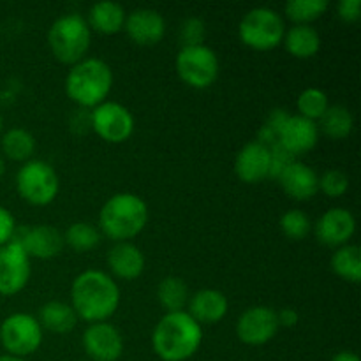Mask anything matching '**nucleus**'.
I'll list each match as a JSON object with an SVG mask.
<instances>
[{
    "label": "nucleus",
    "instance_id": "1",
    "mask_svg": "<svg viewBox=\"0 0 361 361\" xmlns=\"http://www.w3.org/2000/svg\"><path fill=\"white\" fill-rule=\"evenodd\" d=\"M120 305V288L108 274L87 270L78 275L71 288V307L87 323H104Z\"/></svg>",
    "mask_w": 361,
    "mask_h": 361
},
{
    "label": "nucleus",
    "instance_id": "2",
    "mask_svg": "<svg viewBox=\"0 0 361 361\" xmlns=\"http://www.w3.org/2000/svg\"><path fill=\"white\" fill-rule=\"evenodd\" d=\"M203 342V326L182 312L164 314L155 324L152 345L162 361H185L192 358Z\"/></svg>",
    "mask_w": 361,
    "mask_h": 361
},
{
    "label": "nucleus",
    "instance_id": "3",
    "mask_svg": "<svg viewBox=\"0 0 361 361\" xmlns=\"http://www.w3.org/2000/svg\"><path fill=\"white\" fill-rule=\"evenodd\" d=\"M148 207L143 197L133 192H118L109 197L99 212V228L115 242H127L145 229Z\"/></svg>",
    "mask_w": 361,
    "mask_h": 361
},
{
    "label": "nucleus",
    "instance_id": "4",
    "mask_svg": "<svg viewBox=\"0 0 361 361\" xmlns=\"http://www.w3.org/2000/svg\"><path fill=\"white\" fill-rule=\"evenodd\" d=\"M113 87V71L104 60L88 56L74 63L66 78V94L81 108L102 104Z\"/></svg>",
    "mask_w": 361,
    "mask_h": 361
},
{
    "label": "nucleus",
    "instance_id": "5",
    "mask_svg": "<svg viewBox=\"0 0 361 361\" xmlns=\"http://www.w3.org/2000/svg\"><path fill=\"white\" fill-rule=\"evenodd\" d=\"M92 30L87 20L76 13L56 18L48 30V44L59 62L74 66L90 49Z\"/></svg>",
    "mask_w": 361,
    "mask_h": 361
},
{
    "label": "nucleus",
    "instance_id": "6",
    "mask_svg": "<svg viewBox=\"0 0 361 361\" xmlns=\"http://www.w3.org/2000/svg\"><path fill=\"white\" fill-rule=\"evenodd\" d=\"M286 25L281 14L270 7H254L238 25L240 41L256 51H268L282 44Z\"/></svg>",
    "mask_w": 361,
    "mask_h": 361
},
{
    "label": "nucleus",
    "instance_id": "7",
    "mask_svg": "<svg viewBox=\"0 0 361 361\" xmlns=\"http://www.w3.org/2000/svg\"><path fill=\"white\" fill-rule=\"evenodd\" d=\"M60 189L59 175L51 164L39 159L25 162L16 173V190L20 197L34 207H46Z\"/></svg>",
    "mask_w": 361,
    "mask_h": 361
},
{
    "label": "nucleus",
    "instance_id": "8",
    "mask_svg": "<svg viewBox=\"0 0 361 361\" xmlns=\"http://www.w3.org/2000/svg\"><path fill=\"white\" fill-rule=\"evenodd\" d=\"M175 67L180 80L197 90L212 87L221 73L217 53L208 48L207 44L185 46L180 49L175 60Z\"/></svg>",
    "mask_w": 361,
    "mask_h": 361
},
{
    "label": "nucleus",
    "instance_id": "9",
    "mask_svg": "<svg viewBox=\"0 0 361 361\" xmlns=\"http://www.w3.org/2000/svg\"><path fill=\"white\" fill-rule=\"evenodd\" d=\"M0 342L7 355L25 358L41 348L42 328L37 317L16 312L7 316L0 324Z\"/></svg>",
    "mask_w": 361,
    "mask_h": 361
},
{
    "label": "nucleus",
    "instance_id": "10",
    "mask_svg": "<svg viewBox=\"0 0 361 361\" xmlns=\"http://www.w3.org/2000/svg\"><path fill=\"white\" fill-rule=\"evenodd\" d=\"M90 127L108 143H123L134 133V116L120 102L104 101L92 109Z\"/></svg>",
    "mask_w": 361,
    "mask_h": 361
},
{
    "label": "nucleus",
    "instance_id": "11",
    "mask_svg": "<svg viewBox=\"0 0 361 361\" xmlns=\"http://www.w3.org/2000/svg\"><path fill=\"white\" fill-rule=\"evenodd\" d=\"M11 242H16L28 257H35V259L56 257L66 245L62 233L48 224L23 226V228L16 226Z\"/></svg>",
    "mask_w": 361,
    "mask_h": 361
},
{
    "label": "nucleus",
    "instance_id": "12",
    "mask_svg": "<svg viewBox=\"0 0 361 361\" xmlns=\"http://www.w3.org/2000/svg\"><path fill=\"white\" fill-rule=\"evenodd\" d=\"M30 279V257L16 242L0 247V295L14 296Z\"/></svg>",
    "mask_w": 361,
    "mask_h": 361
},
{
    "label": "nucleus",
    "instance_id": "13",
    "mask_svg": "<svg viewBox=\"0 0 361 361\" xmlns=\"http://www.w3.org/2000/svg\"><path fill=\"white\" fill-rule=\"evenodd\" d=\"M277 310L267 305H256L247 309L236 323V335L247 345H264L279 331Z\"/></svg>",
    "mask_w": 361,
    "mask_h": 361
},
{
    "label": "nucleus",
    "instance_id": "14",
    "mask_svg": "<svg viewBox=\"0 0 361 361\" xmlns=\"http://www.w3.org/2000/svg\"><path fill=\"white\" fill-rule=\"evenodd\" d=\"M83 349L94 361H116L123 353V338L108 321L92 323L83 331Z\"/></svg>",
    "mask_w": 361,
    "mask_h": 361
},
{
    "label": "nucleus",
    "instance_id": "15",
    "mask_svg": "<svg viewBox=\"0 0 361 361\" xmlns=\"http://www.w3.org/2000/svg\"><path fill=\"white\" fill-rule=\"evenodd\" d=\"M317 240L326 247L348 245L356 231V219L348 208L335 207L324 212L314 226Z\"/></svg>",
    "mask_w": 361,
    "mask_h": 361
},
{
    "label": "nucleus",
    "instance_id": "16",
    "mask_svg": "<svg viewBox=\"0 0 361 361\" xmlns=\"http://www.w3.org/2000/svg\"><path fill=\"white\" fill-rule=\"evenodd\" d=\"M130 41L140 46H154L161 42L166 34V20L159 11L140 7L126 16L123 23Z\"/></svg>",
    "mask_w": 361,
    "mask_h": 361
},
{
    "label": "nucleus",
    "instance_id": "17",
    "mask_svg": "<svg viewBox=\"0 0 361 361\" xmlns=\"http://www.w3.org/2000/svg\"><path fill=\"white\" fill-rule=\"evenodd\" d=\"M270 148L259 141H249L235 157V173L242 182L259 183L270 178Z\"/></svg>",
    "mask_w": 361,
    "mask_h": 361
},
{
    "label": "nucleus",
    "instance_id": "18",
    "mask_svg": "<svg viewBox=\"0 0 361 361\" xmlns=\"http://www.w3.org/2000/svg\"><path fill=\"white\" fill-rule=\"evenodd\" d=\"M317 141H319L317 123L300 115H289L279 133V145L288 150L293 157L310 152L316 147Z\"/></svg>",
    "mask_w": 361,
    "mask_h": 361
},
{
    "label": "nucleus",
    "instance_id": "19",
    "mask_svg": "<svg viewBox=\"0 0 361 361\" xmlns=\"http://www.w3.org/2000/svg\"><path fill=\"white\" fill-rule=\"evenodd\" d=\"M277 180L282 190L296 201H309L319 192V176L309 164L303 162L293 161Z\"/></svg>",
    "mask_w": 361,
    "mask_h": 361
},
{
    "label": "nucleus",
    "instance_id": "20",
    "mask_svg": "<svg viewBox=\"0 0 361 361\" xmlns=\"http://www.w3.org/2000/svg\"><path fill=\"white\" fill-rule=\"evenodd\" d=\"M229 310L228 298L217 289H201L194 293L187 303V314L197 324H215L226 317Z\"/></svg>",
    "mask_w": 361,
    "mask_h": 361
},
{
    "label": "nucleus",
    "instance_id": "21",
    "mask_svg": "<svg viewBox=\"0 0 361 361\" xmlns=\"http://www.w3.org/2000/svg\"><path fill=\"white\" fill-rule=\"evenodd\" d=\"M106 263L111 274L122 281H134L145 270V254L140 247L130 242H116L106 256Z\"/></svg>",
    "mask_w": 361,
    "mask_h": 361
},
{
    "label": "nucleus",
    "instance_id": "22",
    "mask_svg": "<svg viewBox=\"0 0 361 361\" xmlns=\"http://www.w3.org/2000/svg\"><path fill=\"white\" fill-rule=\"evenodd\" d=\"M126 16V9L120 4L111 2V0H102V2L94 4L90 7L87 23L90 30L104 35H113L122 30Z\"/></svg>",
    "mask_w": 361,
    "mask_h": 361
},
{
    "label": "nucleus",
    "instance_id": "23",
    "mask_svg": "<svg viewBox=\"0 0 361 361\" xmlns=\"http://www.w3.org/2000/svg\"><path fill=\"white\" fill-rule=\"evenodd\" d=\"M282 44L295 59H312L321 49V35L312 25H295L286 30Z\"/></svg>",
    "mask_w": 361,
    "mask_h": 361
},
{
    "label": "nucleus",
    "instance_id": "24",
    "mask_svg": "<svg viewBox=\"0 0 361 361\" xmlns=\"http://www.w3.org/2000/svg\"><path fill=\"white\" fill-rule=\"evenodd\" d=\"M78 319H80V317L74 312L73 307L66 302H59V300L44 303V305L39 309L37 317L42 330H48L60 335L73 331L74 328H76Z\"/></svg>",
    "mask_w": 361,
    "mask_h": 361
},
{
    "label": "nucleus",
    "instance_id": "25",
    "mask_svg": "<svg viewBox=\"0 0 361 361\" xmlns=\"http://www.w3.org/2000/svg\"><path fill=\"white\" fill-rule=\"evenodd\" d=\"M0 143H2V152L7 159L16 162H28L32 161L35 154V137L28 133L23 127H13L7 133L0 136Z\"/></svg>",
    "mask_w": 361,
    "mask_h": 361
},
{
    "label": "nucleus",
    "instance_id": "26",
    "mask_svg": "<svg viewBox=\"0 0 361 361\" xmlns=\"http://www.w3.org/2000/svg\"><path fill=\"white\" fill-rule=\"evenodd\" d=\"M317 129L326 134L330 140H345L351 136L353 129H355V118L345 106L334 104L319 118Z\"/></svg>",
    "mask_w": 361,
    "mask_h": 361
},
{
    "label": "nucleus",
    "instance_id": "27",
    "mask_svg": "<svg viewBox=\"0 0 361 361\" xmlns=\"http://www.w3.org/2000/svg\"><path fill=\"white\" fill-rule=\"evenodd\" d=\"M189 288L180 277H166L159 282L157 300L166 314L182 312L189 303Z\"/></svg>",
    "mask_w": 361,
    "mask_h": 361
},
{
    "label": "nucleus",
    "instance_id": "28",
    "mask_svg": "<svg viewBox=\"0 0 361 361\" xmlns=\"http://www.w3.org/2000/svg\"><path fill=\"white\" fill-rule=\"evenodd\" d=\"M331 270L345 282L358 284L361 281V250L358 245H342L331 256Z\"/></svg>",
    "mask_w": 361,
    "mask_h": 361
},
{
    "label": "nucleus",
    "instance_id": "29",
    "mask_svg": "<svg viewBox=\"0 0 361 361\" xmlns=\"http://www.w3.org/2000/svg\"><path fill=\"white\" fill-rule=\"evenodd\" d=\"M63 242L76 252H88L101 243V231L90 222H73L63 235Z\"/></svg>",
    "mask_w": 361,
    "mask_h": 361
},
{
    "label": "nucleus",
    "instance_id": "30",
    "mask_svg": "<svg viewBox=\"0 0 361 361\" xmlns=\"http://www.w3.org/2000/svg\"><path fill=\"white\" fill-rule=\"evenodd\" d=\"M330 7L328 0H289L286 4V16L295 25H310L323 16Z\"/></svg>",
    "mask_w": 361,
    "mask_h": 361
},
{
    "label": "nucleus",
    "instance_id": "31",
    "mask_svg": "<svg viewBox=\"0 0 361 361\" xmlns=\"http://www.w3.org/2000/svg\"><path fill=\"white\" fill-rule=\"evenodd\" d=\"M296 108H298L300 116L312 120V122H317L324 115V111L330 108V101H328V95L323 90H319L316 87H310L305 88L298 95Z\"/></svg>",
    "mask_w": 361,
    "mask_h": 361
},
{
    "label": "nucleus",
    "instance_id": "32",
    "mask_svg": "<svg viewBox=\"0 0 361 361\" xmlns=\"http://www.w3.org/2000/svg\"><path fill=\"white\" fill-rule=\"evenodd\" d=\"M281 229L286 238L293 240V242H300L312 231V222H310L309 215L305 212L295 208V210H288L282 215Z\"/></svg>",
    "mask_w": 361,
    "mask_h": 361
},
{
    "label": "nucleus",
    "instance_id": "33",
    "mask_svg": "<svg viewBox=\"0 0 361 361\" xmlns=\"http://www.w3.org/2000/svg\"><path fill=\"white\" fill-rule=\"evenodd\" d=\"M349 176L342 169H328L319 176V190L328 197H341L348 192Z\"/></svg>",
    "mask_w": 361,
    "mask_h": 361
},
{
    "label": "nucleus",
    "instance_id": "34",
    "mask_svg": "<svg viewBox=\"0 0 361 361\" xmlns=\"http://www.w3.org/2000/svg\"><path fill=\"white\" fill-rule=\"evenodd\" d=\"M207 37V25L201 18H187L180 28V39H182V48L185 46H200Z\"/></svg>",
    "mask_w": 361,
    "mask_h": 361
},
{
    "label": "nucleus",
    "instance_id": "35",
    "mask_svg": "<svg viewBox=\"0 0 361 361\" xmlns=\"http://www.w3.org/2000/svg\"><path fill=\"white\" fill-rule=\"evenodd\" d=\"M16 231V221L7 208L0 207V247L9 243Z\"/></svg>",
    "mask_w": 361,
    "mask_h": 361
},
{
    "label": "nucleus",
    "instance_id": "36",
    "mask_svg": "<svg viewBox=\"0 0 361 361\" xmlns=\"http://www.w3.org/2000/svg\"><path fill=\"white\" fill-rule=\"evenodd\" d=\"M338 18L345 23H355L361 16V0H341L337 6Z\"/></svg>",
    "mask_w": 361,
    "mask_h": 361
},
{
    "label": "nucleus",
    "instance_id": "37",
    "mask_svg": "<svg viewBox=\"0 0 361 361\" xmlns=\"http://www.w3.org/2000/svg\"><path fill=\"white\" fill-rule=\"evenodd\" d=\"M277 321H279V326L282 328H295L300 321V314L296 312L295 309H281L277 312Z\"/></svg>",
    "mask_w": 361,
    "mask_h": 361
},
{
    "label": "nucleus",
    "instance_id": "38",
    "mask_svg": "<svg viewBox=\"0 0 361 361\" xmlns=\"http://www.w3.org/2000/svg\"><path fill=\"white\" fill-rule=\"evenodd\" d=\"M331 361H360V356L353 351H341L331 358Z\"/></svg>",
    "mask_w": 361,
    "mask_h": 361
},
{
    "label": "nucleus",
    "instance_id": "39",
    "mask_svg": "<svg viewBox=\"0 0 361 361\" xmlns=\"http://www.w3.org/2000/svg\"><path fill=\"white\" fill-rule=\"evenodd\" d=\"M0 361H27V360H25V358H18V356L2 355V356H0Z\"/></svg>",
    "mask_w": 361,
    "mask_h": 361
},
{
    "label": "nucleus",
    "instance_id": "40",
    "mask_svg": "<svg viewBox=\"0 0 361 361\" xmlns=\"http://www.w3.org/2000/svg\"><path fill=\"white\" fill-rule=\"evenodd\" d=\"M4 173H6V164H4V159L0 157V178L4 176Z\"/></svg>",
    "mask_w": 361,
    "mask_h": 361
},
{
    "label": "nucleus",
    "instance_id": "41",
    "mask_svg": "<svg viewBox=\"0 0 361 361\" xmlns=\"http://www.w3.org/2000/svg\"><path fill=\"white\" fill-rule=\"evenodd\" d=\"M0 136H2V116H0Z\"/></svg>",
    "mask_w": 361,
    "mask_h": 361
}]
</instances>
